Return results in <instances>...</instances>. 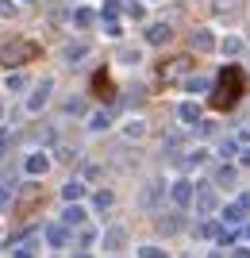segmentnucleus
<instances>
[{"mask_svg":"<svg viewBox=\"0 0 250 258\" xmlns=\"http://www.w3.org/2000/svg\"><path fill=\"white\" fill-rule=\"evenodd\" d=\"M46 166H50L46 154H31V158H27V173H46Z\"/></svg>","mask_w":250,"mask_h":258,"instance_id":"nucleus-6","label":"nucleus"},{"mask_svg":"<svg viewBox=\"0 0 250 258\" xmlns=\"http://www.w3.org/2000/svg\"><path fill=\"white\" fill-rule=\"evenodd\" d=\"M50 243H54V247H62V243H65V231H62V227H50Z\"/></svg>","mask_w":250,"mask_h":258,"instance_id":"nucleus-9","label":"nucleus"},{"mask_svg":"<svg viewBox=\"0 0 250 258\" xmlns=\"http://www.w3.org/2000/svg\"><path fill=\"white\" fill-rule=\"evenodd\" d=\"M73 20H77V27H89V23H93V12H89V8H77Z\"/></svg>","mask_w":250,"mask_h":258,"instance_id":"nucleus-8","label":"nucleus"},{"mask_svg":"<svg viewBox=\"0 0 250 258\" xmlns=\"http://www.w3.org/2000/svg\"><path fill=\"white\" fill-rule=\"evenodd\" d=\"M46 97H50V81H43V85L31 93V100H27V104H31V112H39V108L46 104Z\"/></svg>","mask_w":250,"mask_h":258,"instance_id":"nucleus-3","label":"nucleus"},{"mask_svg":"<svg viewBox=\"0 0 250 258\" xmlns=\"http://www.w3.org/2000/svg\"><path fill=\"white\" fill-rule=\"evenodd\" d=\"M81 54H85V46H69V50H65V58H69V62H77Z\"/></svg>","mask_w":250,"mask_h":258,"instance_id":"nucleus-13","label":"nucleus"},{"mask_svg":"<svg viewBox=\"0 0 250 258\" xmlns=\"http://www.w3.org/2000/svg\"><path fill=\"white\" fill-rule=\"evenodd\" d=\"M8 89H16V93H20V89H23V74H8Z\"/></svg>","mask_w":250,"mask_h":258,"instance_id":"nucleus-10","label":"nucleus"},{"mask_svg":"<svg viewBox=\"0 0 250 258\" xmlns=\"http://www.w3.org/2000/svg\"><path fill=\"white\" fill-rule=\"evenodd\" d=\"M35 43H27V39H20V43H4L0 46V62H27V58H35Z\"/></svg>","mask_w":250,"mask_h":258,"instance_id":"nucleus-2","label":"nucleus"},{"mask_svg":"<svg viewBox=\"0 0 250 258\" xmlns=\"http://www.w3.org/2000/svg\"><path fill=\"white\" fill-rule=\"evenodd\" d=\"M97 208H112V193H97Z\"/></svg>","mask_w":250,"mask_h":258,"instance_id":"nucleus-11","label":"nucleus"},{"mask_svg":"<svg viewBox=\"0 0 250 258\" xmlns=\"http://www.w3.org/2000/svg\"><path fill=\"white\" fill-rule=\"evenodd\" d=\"M185 70H189V58H177V62L162 66V77H177V74H185Z\"/></svg>","mask_w":250,"mask_h":258,"instance_id":"nucleus-5","label":"nucleus"},{"mask_svg":"<svg viewBox=\"0 0 250 258\" xmlns=\"http://www.w3.org/2000/svg\"><path fill=\"white\" fill-rule=\"evenodd\" d=\"M0 16H16V4H12V0H0Z\"/></svg>","mask_w":250,"mask_h":258,"instance_id":"nucleus-12","label":"nucleus"},{"mask_svg":"<svg viewBox=\"0 0 250 258\" xmlns=\"http://www.w3.org/2000/svg\"><path fill=\"white\" fill-rule=\"evenodd\" d=\"M242 97V70H223L219 74V81H216V93H212V104L216 108H231L235 100Z\"/></svg>","mask_w":250,"mask_h":258,"instance_id":"nucleus-1","label":"nucleus"},{"mask_svg":"<svg viewBox=\"0 0 250 258\" xmlns=\"http://www.w3.org/2000/svg\"><path fill=\"white\" fill-rule=\"evenodd\" d=\"M8 205V189H0V208Z\"/></svg>","mask_w":250,"mask_h":258,"instance_id":"nucleus-14","label":"nucleus"},{"mask_svg":"<svg viewBox=\"0 0 250 258\" xmlns=\"http://www.w3.org/2000/svg\"><path fill=\"white\" fill-rule=\"evenodd\" d=\"M93 89H97L100 97H112V77H108V74H104V70H100V74H97V77H93Z\"/></svg>","mask_w":250,"mask_h":258,"instance_id":"nucleus-4","label":"nucleus"},{"mask_svg":"<svg viewBox=\"0 0 250 258\" xmlns=\"http://www.w3.org/2000/svg\"><path fill=\"white\" fill-rule=\"evenodd\" d=\"M146 39H150V43H165V39H170V27H165V23H154L150 31H146Z\"/></svg>","mask_w":250,"mask_h":258,"instance_id":"nucleus-7","label":"nucleus"},{"mask_svg":"<svg viewBox=\"0 0 250 258\" xmlns=\"http://www.w3.org/2000/svg\"><path fill=\"white\" fill-rule=\"evenodd\" d=\"M4 147H8V135H4V131H0V151H4Z\"/></svg>","mask_w":250,"mask_h":258,"instance_id":"nucleus-15","label":"nucleus"}]
</instances>
